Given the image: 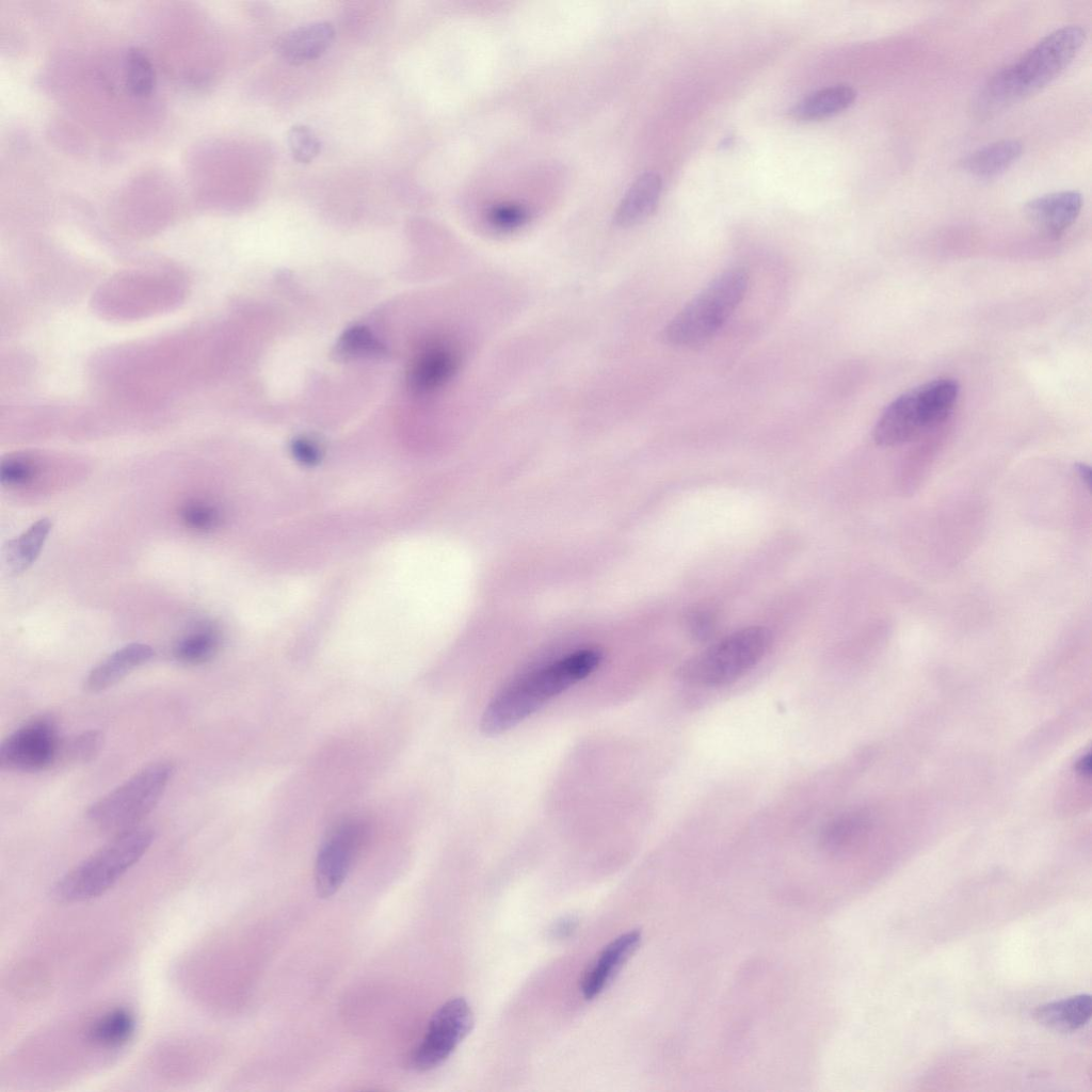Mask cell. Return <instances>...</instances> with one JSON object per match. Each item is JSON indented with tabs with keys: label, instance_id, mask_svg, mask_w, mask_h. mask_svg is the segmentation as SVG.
I'll list each match as a JSON object with an SVG mask.
<instances>
[{
	"label": "cell",
	"instance_id": "cell-15",
	"mask_svg": "<svg viewBox=\"0 0 1092 1092\" xmlns=\"http://www.w3.org/2000/svg\"><path fill=\"white\" fill-rule=\"evenodd\" d=\"M154 654V649L147 644H127L94 667L86 676L84 687L89 692L103 691L150 660Z\"/></svg>",
	"mask_w": 1092,
	"mask_h": 1092
},
{
	"label": "cell",
	"instance_id": "cell-22",
	"mask_svg": "<svg viewBox=\"0 0 1092 1092\" xmlns=\"http://www.w3.org/2000/svg\"><path fill=\"white\" fill-rule=\"evenodd\" d=\"M220 643L221 637L218 629L211 624L203 623L176 642L174 656L182 663L200 664L215 655Z\"/></svg>",
	"mask_w": 1092,
	"mask_h": 1092
},
{
	"label": "cell",
	"instance_id": "cell-31",
	"mask_svg": "<svg viewBox=\"0 0 1092 1092\" xmlns=\"http://www.w3.org/2000/svg\"><path fill=\"white\" fill-rule=\"evenodd\" d=\"M527 219L525 208L513 204L495 206L487 214L489 225L500 231L514 230L524 225Z\"/></svg>",
	"mask_w": 1092,
	"mask_h": 1092
},
{
	"label": "cell",
	"instance_id": "cell-3",
	"mask_svg": "<svg viewBox=\"0 0 1092 1092\" xmlns=\"http://www.w3.org/2000/svg\"><path fill=\"white\" fill-rule=\"evenodd\" d=\"M749 275L741 268L716 276L667 324L665 343L694 349L709 342L744 299Z\"/></svg>",
	"mask_w": 1092,
	"mask_h": 1092
},
{
	"label": "cell",
	"instance_id": "cell-27",
	"mask_svg": "<svg viewBox=\"0 0 1092 1092\" xmlns=\"http://www.w3.org/2000/svg\"><path fill=\"white\" fill-rule=\"evenodd\" d=\"M38 467L29 456L22 454L9 455L3 459L0 467V480L4 486H23L37 476Z\"/></svg>",
	"mask_w": 1092,
	"mask_h": 1092
},
{
	"label": "cell",
	"instance_id": "cell-26",
	"mask_svg": "<svg viewBox=\"0 0 1092 1092\" xmlns=\"http://www.w3.org/2000/svg\"><path fill=\"white\" fill-rule=\"evenodd\" d=\"M101 743L102 736L96 730L84 732L62 740L58 762L89 761L99 752Z\"/></svg>",
	"mask_w": 1092,
	"mask_h": 1092
},
{
	"label": "cell",
	"instance_id": "cell-32",
	"mask_svg": "<svg viewBox=\"0 0 1092 1092\" xmlns=\"http://www.w3.org/2000/svg\"><path fill=\"white\" fill-rule=\"evenodd\" d=\"M292 450L296 457L304 463L311 464L319 457V452L315 444L305 438H300L293 441Z\"/></svg>",
	"mask_w": 1092,
	"mask_h": 1092
},
{
	"label": "cell",
	"instance_id": "cell-17",
	"mask_svg": "<svg viewBox=\"0 0 1092 1092\" xmlns=\"http://www.w3.org/2000/svg\"><path fill=\"white\" fill-rule=\"evenodd\" d=\"M1092 1015V997L1079 994L1061 1000L1039 1006L1034 1012L1035 1021L1056 1031L1072 1032L1083 1027Z\"/></svg>",
	"mask_w": 1092,
	"mask_h": 1092
},
{
	"label": "cell",
	"instance_id": "cell-30",
	"mask_svg": "<svg viewBox=\"0 0 1092 1092\" xmlns=\"http://www.w3.org/2000/svg\"><path fill=\"white\" fill-rule=\"evenodd\" d=\"M684 624L691 638L695 641L704 642L713 636L718 617L710 608L694 607L685 614Z\"/></svg>",
	"mask_w": 1092,
	"mask_h": 1092
},
{
	"label": "cell",
	"instance_id": "cell-35",
	"mask_svg": "<svg viewBox=\"0 0 1092 1092\" xmlns=\"http://www.w3.org/2000/svg\"><path fill=\"white\" fill-rule=\"evenodd\" d=\"M1076 470H1077V473L1080 477V479L1083 481V483L1088 487H1090V483H1091V469H1090V467L1088 465H1086V464L1080 463V464L1076 465Z\"/></svg>",
	"mask_w": 1092,
	"mask_h": 1092
},
{
	"label": "cell",
	"instance_id": "cell-21",
	"mask_svg": "<svg viewBox=\"0 0 1092 1092\" xmlns=\"http://www.w3.org/2000/svg\"><path fill=\"white\" fill-rule=\"evenodd\" d=\"M52 524L41 518L20 535L11 540L4 549V564L9 572L19 574L28 569L39 556Z\"/></svg>",
	"mask_w": 1092,
	"mask_h": 1092
},
{
	"label": "cell",
	"instance_id": "cell-29",
	"mask_svg": "<svg viewBox=\"0 0 1092 1092\" xmlns=\"http://www.w3.org/2000/svg\"><path fill=\"white\" fill-rule=\"evenodd\" d=\"M291 156L300 163L311 162L321 151V142L307 126L294 125L287 133Z\"/></svg>",
	"mask_w": 1092,
	"mask_h": 1092
},
{
	"label": "cell",
	"instance_id": "cell-9",
	"mask_svg": "<svg viewBox=\"0 0 1092 1092\" xmlns=\"http://www.w3.org/2000/svg\"><path fill=\"white\" fill-rule=\"evenodd\" d=\"M62 740L48 717L35 718L12 733L1 744L0 766L14 771H39L58 762Z\"/></svg>",
	"mask_w": 1092,
	"mask_h": 1092
},
{
	"label": "cell",
	"instance_id": "cell-18",
	"mask_svg": "<svg viewBox=\"0 0 1092 1092\" xmlns=\"http://www.w3.org/2000/svg\"><path fill=\"white\" fill-rule=\"evenodd\" d=\"M855 98L856 92L849 85L828 86L809 94L796 103L790 110V116L802 122L821 121L848 109Z\"/></svg>",
	"mask_w": 1092,
	"mask_h": 1092
},
{
	"label": "cell",
	"instance_id": "cell-34",
	"mask_svg": "<svg viewBox=\"0 0 1092 1092\" xmlns=\"http://www.w3.org/2000/svg\"><path fill=\"white\" fill-rule=\"evenodd\" d=\"M1076 770L1082 775H1089L1091 770V757L1090 754L1082 756L1076 764Z\"/></svg>",
	"mask_w": 1092,
	"mask_h": 1092
},
{
	"label": "cell",
	"instance_id": "cell-25",
	"mask_svg": "<svg viewBox=\"0 0 1092 1092\" xmlns=\"http://www.w3.org/2000/svg\"><path fill=\"white\" fill-rule=\"evenodd\" d=\"M338 348L341 354L349 356H381L386 353L384 344L360 325L348 328L340 337Z\"/></svg>",
	"mask_w": 1092,
	"mask_h": 1092
},
{
	"label": "cell",
	"instance_id": "cell-8",
	"mask_svg": "<svg viewBox=\"0 0 1092 1092\" xmlns=\"http://www.w3.org/2000/svg\"><path fill=\"white\" fill-rule=\"evenodd\" d=\"M473 1026V1013L463 997H453L432 1015L425 1033L411 1056L417 1071H429L445 1062Z\"/></svg>",
	"mask_w": 1092,
	"mask_h": 1092
},
{
	"label": "cell",
	"instance_id": "cell-33",
	"mask_svg": "<svg viewBox=\"0 0 1092 1092\" xmlns=\"http://www.w3.org/2000/svg\"><path fill=\"white\" fill-rule=\"evenodd\" d=\"M578 926V920L573 916L562 917L549 929L550 936L555 940H563L573 935Z\"/></svg>",
	"mask_w": 1092,
	"mask_h": 1092
},
{
	"label": "cell",
	"instance_id": "cell-28",
	"mask_svg": "<svg viewBox=\"0 0 1092 1092\" xmlns=\"http://www.w3.org/2000/svg\"><path fill=\"white\" fill-rule=\"evenodd\" d=\"M180 518L188 528L204 532L219 526L221 513L212 503L204 500H192L182 505Z\"/></svg>",
	"mask_w": 1092,
	"mask_h": 1092
},
{
	"label": "cell",
	"instance_id": "cell-6",
	"mask_svg": "<svg viewBox=\"0 0 1092 1092\" xmlns=\"http://www.w3.org/2000/svg\"><path fill=\"white\" fill-rule=\"evenodd\" d=\"M771 643L772 633L764 626L739 629L685 661L679 677L705 687L732 684L766 655Z\"/></svg>",
	"mask_w": 1092,
	"mask_h": 1092
},
{
	"label": "cell",
	"instance_id": "cell-14",
	"mask_svg": "<svg viewBox=\"0 0 1092 1092\" xmlns=\"http://www.w3.org/2000/svg\"><path fill=\"white\" fill-rule=\"evenodd\" d=\"M334 38L335 30L328 21L309 22L286 33L277 50L286 62L300 65L320 58L330 49Z\"/></svg>",
	"mask_w": 1092,
	"mask_h": 1092
},
{
	"label": "cell",
	"instance_id": "cell-4",
	"mask_svg": "<svg viewBox=\"0 0 1092 1092\" xmlns=\"http://www.w3.org/2000/svg\"><path fill=\"white\" fill-rule=\"evenodd\" d=\"M152 839V831L144 826L118 833L60 878L52 888L53 897L75 903L101 896L145 854Z\"/></svg>",
	"mask_w": 1092,
	"mask_h": 1092
},
{
	"label": "cell",
	"instance_id": "cell-10",
	"mask_svg": "<svg viewBox=\"0 0 1092 1092\" xmlns=\"http://www.w3.org/2000/svg\"><path fill=\"white\" fill-rule=\"evenodd\" d=\"M367 833L364 820L348 819L324 838L315 866L316 888L320 897L328 898L342 886Z\"/></svg>",
	"mask_w": 1092,
	"mask_h": 1092
},
{
	"label": "cell",
	"instance_id": "cell-19",
	"mask_svg": "<svg viewBox=\"0 0 1092 1092\" xmlns=\"http://www.w3.org/2000/svg\"><path fill=\"white\" fill-rule=\"evenodd\" d=\"M1023 145L1016 140H1001L969 154L961 162L962 168L979 177L990 178L1005 172L1022 155Z\"/></svg>",
	"mask_w": 1092,
	"mask_h": 1092
},
{
	"label": "cell",
	"instance_id": "cell-1",
	"mask_svg": "<svg viewBox=\"0 0 1092 1092\" xmlns=\"http://www.w3.org/2000/svg\"><path fill=\"white\" fill-rule=\"evenodd\" d=\"M601 658L596 648L578 649L514 679L484 709L481 730L493 736L514 727L551 698L588 677Z\"/></svg>",
	"mask_w": 1092,
	"mask_h": 1092
},
{
	"label": "cell",
	"instance_id": "cell-7",
	"mask_svg": "<svg viewBox=\"0 0 1092 1092\" xmlns=\"http://www.w3.org/2000/svg\"><path fill=\"white\" fill-rule=\"evenodd\" d=\"M174 773L168 761L152 762L90 806L87 818L103 831L122 833L158 804Z\"/></svg>",
	"mask_w": 1092,
	"mask_h": 1092
},
{
	"label": "cell",
	"instance_id": "cell-5",
	"mask_svg": "<svg viewBox=\"0 0 1092 1092\" xmlns=\"http://www.w3.org/2000/svg\"><path fill=\"white\" fill-rule=\"evenodd\" d=\"M960 392L958 382L938 378L915 386L895 398L873 429L881 447L906 444L943 422L953 411Z\"/></svg>",
	"mask_w": 1092,
	"mask_h": 1092
},
{
	"label": "cell",
	"instance_id": "cell-11",
	"mask_svg": "<svg viewBox=\"0 0 1092 1092\" xmlns=\"http://www.w3.org/2000/svg\"><path fill=\"white\" fill-rule=\"evenodd\" d=\"M1082 207L1077 191H1060L1029 200L1024 207L1028 222L1042 235L1057 239L1076 221Z\"/></svg>",
	"mask_w": 1092,
	"mask_h": 1092
},
{
	"label": "cell",
	"instance_id": "cell-13",
	"mask_svg": "<svg viewBox=\"0 0 1092 1092\" xmlns=\"http://www.w3.org/2000/svg\"><path fill=\"white\" fill-rule=\"evenodd\" d=\"M457 366L459 356L450 346L441 342L431 343L418 353L412 363L407 375L408 384L417 392L433 391L453 376Z\"/></svg>",
	"mask_w": 1092,
	"mask_h": 1092
},
{
	"label": "cell",
	"instance_id": "cell-23",
	"mask_svg": "<svg viewBox=\"0 0 1092 1092\" xmlns=\"http://www.w3.org/2000/svg\"><path fill=\"white\" fill-rule=\"evenodd\" d=\"M868 817L861 812H846L824 823L820 842L830 851H839L852 845L867 830Z\"/></svg>",
	"mask_w": 1092,
	"mask_h": 1092
},
{
	"label": "cell",
	"instance_id": "cell-2",
	"mask_svg": "<svg viewBox=\"0 0 1092 1092\" xmlns=\"http://www.w3.org/2000/svg\"><path fill=\"white\" fill-rule=\"evenodd\" d=\"M1085 41L1086 31L1075 25L1044 36L1016 62L990 78L979 94L978 112L991 114L1049 84L1071 64Z\"/></svg>",
	"mask_w": 1092,
	"mask_h": 1092
},
{
	"label": "cell",
	"instance_id": "cell-16",
	"mask_svg": "<svg viewBox=\"0 0 1092 1092\" xmlns=\"http://www.w3.org/2000/svg\"><path fill=\"white\" fill-rule=\"evenodd\" d=\"M662 182L658 174L653 172L641 174L622 197L615 211V223L627 227L648 218L657 207Z\"/></svg>",
	"mask_w": 1092,
	"mask_h": 1092
},
{
	"label": "cell",
	"instance_id": "cell-20",
	"mask_svg": "<svg viewBox=\"0 0 1092 1092\" xmlns=\"http://www.w3.org/2000/svg\"><path fill=\"white\" fill-rule=\"evenodd\" d=\"M136 1019L127 1008L117 1007L96 1017L85 1030L89 1043L103 1048L126 1044L134 1034Z\"/></svg>",
	"mask_w": 1092,
	"mask_h": 1092
},
{
	"label": "cell",
	"instance_id": "cell-24",
	"mask_svg": "<svg viewBox=\"0 0 1092 1092\" xmlns=\"http://www.w3.org/2000/svg\"><path fill=\"white\" fill-rule=\"evenodd\" d=\"M126 85L135 96L149 95L155 86V71L149 59L139 49H130L125 60Z\"/></svg>",
	"mask_w": 1092,
	"mask_h": 1092
},
{
	"label": "cell",
	"instance_id": "cell-12",
	"mask_svg": "<svg viewBox=\"0 0 1092 1092\" xmlns=\"http://www.w3.org/2000/svg\"><path fill=\"white\" fill-rule=\"evenodd\" d=\"M641 942V932L632 930L612 940L589 966L581 981L585 999L598 996L616 977L625 963L636 952Z\"/></svg>",
	"mask_w": 1092,
	"mask_h": 1092
}]
</instances>
